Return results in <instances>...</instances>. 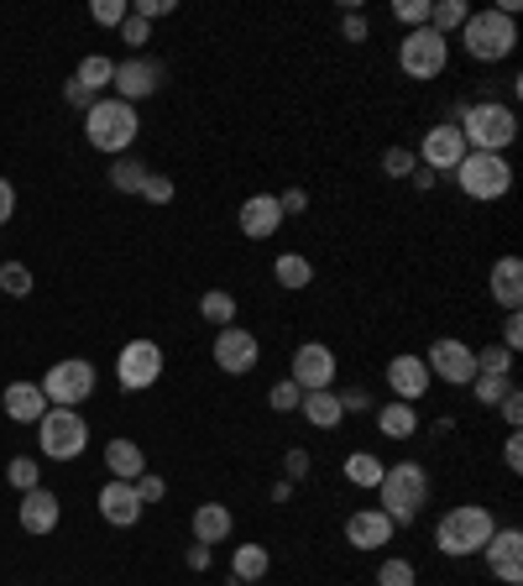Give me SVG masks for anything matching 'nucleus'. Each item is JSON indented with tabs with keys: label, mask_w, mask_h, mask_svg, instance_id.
Instances as JSON below:
<instances>
[{
	"label": "nucleus",
	"mask_w": 523,
	"mask_h": 586,
	"mask_svg": "<svg viewBox=\"0 0 523 586\" xmlns=\"http://www.w3.org/2000/svg\"><path fill=\"white\" fill-rule=\"evenodd\" d=\"M450 121L461 126L466 152H508L519 142V110L503 100H466L456 105Z\"/></svg>",
	"instance_id": "1"
},
{
	"label": "nucleus",
	"mask_w": 523,
	"mask_h": 586,
	"mask_svg": "<svg viewBox=\"0 0 523 586\" xmlns=\"http://www.w3.org/2000/svg\"><path fill=\"white\" fill-rule=\"evenodd\" d=\"M137 131H141L137 105L116 100V95H100V100L84 110V137H89V147L105 152V158H126L131 142H137Z\"/></svg>",
	"instance_id": "2"
},
{
	"label": "nucleus",
	"mask_w": 523,
	"mask_h": 586,
	"mask_svg": "<svg viewBox=\"0 0 523 586\" xmlns=\"http://www.w3.org/2000/svg\"><path fill=\"white\" fill-rule=\"evenodd\" d=\"M492 534H498L492 508L461 503V508H450L440 524H435V550H440V555H450V561H466V555H482Z\"/></svg>",
	"instance_id": "3"
},
{
	"label": "nucleus",
	"mask_w": 523,
	"mask_h": 586,
	"mask_svg": "<svg viewBox=\"0 0 523 586\" xmlns=\"http://www.w3.org/2000/svg\"><path fill=\"white\" fill-rule=\"evenodd\" d=\"M429 503V471L419 461H398L383 471V482H377V508H383L393 524H414Z\"/></svg>",
	"instance_id": "4"
},
{
	"label": "nucleus",
	"mask_w": 523,
	"mask_h": 586,
	"mask_svg": "<svg viewBox=\"0 0 523 586\" xmlns=\"http://www.w3.org/2000/svg\"><path fill=\"white\" fill-rule=\"evenodd\" d=\"M461 47H466V58H477V63L513 58V47H519V21L503 17L498 6L471 11V17H466V26H461Z\"/></svg>",
	"instance_id": "5"
},
{
	"label": "nucleus",
	"mask_w": 523,
	"mask_h": 586,
	"mask_svg": "<svg viewBox=\"0 0 523 586\" xmlns=\"http://www.w3.org/2000/svg\"><path fill=\"white\" fill-rule=\"evenodd\" d=\"M456 183H461L466 200H503L508 189H513V162L503 152H466L461 168H456Z\"/></svg>",
	"instance_id": "6"
},
{
	"label": "nucleus",
	"mask_w": 523,
	"mask_h": 586,
	"mask_svg": "<svg viewBox=\"0 0 523 586\" xmlns=\"http://www.w3.org/2000/svg\"><path fill=\"white\" fill-rule=\"evenodd\" d=\"M89 445V419H79V408H47L38 419V450L47 461H79Z\"/></svg>",
	"instance_id": "7"
},
{
	"label": "nucleus",
	"mask_w": 523,
	"mask_h": 586,
	"mask_svg": "<svg viewBox=\"0 0 523 586\" xmlns=\"http://www.w3.org/2000/svg\"><path fill=\"white\" fill-rule=\"evenodd\" d=\"M38 387H42V398H47V408H79L95 393V362H84V356L53 362Z\"/></svg>",
	"instance_id": "8"
},
{
	"label": "nucleus",
	"mask_w": 523,
	"mask_h": 586,
	"mask_svg": "<svg viewBox=\"0 0 523 586\" xmlns=\"http://www.w3.org/2000/svg\"><path fill=\"white\" fill-rule=\"evenodd\" d=\"M445 63H450V38L429 32V26H419V32H408L398 42V68L408 79H440Z\"/></svg>",
	"instance_id": "9"
},
{
	"label": "nucleus",
	"mask_w": 523,
	"mask_h": 586,
	"mask_svg": "<svg viewBox=\"0 0 523 586\" xmlns=\"http://www.w3.org/2000/svg\"><path fill=\"white\" fill-rule=\"evenodd\" d=\"M162 366H168L162 345L137 335V341H126L121 356H116V383H121L126 393H141V387H152L162 377Z\"/></svg>",
	"instance_id": "10"
},
{
	"label": "nucleus",
	"mask_w": 523,
	"mask_h": 586,
	"mask_svg": "<svg viewBox=\"0 0 523 586\" xmlns=\"http://www.w3.org/2000/svg\"><path fill=\"white\" fill-rule=\"evenodd\" d=\"M414 158H419L424 168L435 173V179H456V168H461V158H466V137H461V126H456V121L429 126Z\"/></svg>",
	"instance_id": "11"
},
{
	"label": "nucleus",
	"mask_w": 523,
	"mask_h": 586,
	"mask_svg": "<svg viewBox=\"0 0 523 586\" xmlns=\"http://www.w3.org/2000/svg\"><path fill=\"white\" fill-rule=\"evenodd\" d=\"M424 366H429V377H435V383L471 387V377H477V351H471L466 341H456V335H440V341L429 345Z\"/></svg>",
	"instance_id": "12"
},
{
	"label": "nucleus",
	"mask_w": 523,
	"mask_h": 586,
	"mask_svg": "<svg viewBox=\"0 0 523 586\" xmlns=\"http://www.w3.org/2000/svg\"><path fill=\"white\" fill-rule=\"evenodd\" d=\"M257 362H262V341L246 330V324H225V330H215V366H221L225 377H246Z\"/></svg>",
	"instance_id": "13"
},
{
	"label": "nucleus",
	"mask_w": 523,
	"mask_h": 586,
	"mask_svg": "<svg viewBox=\"0 0 523 586\" xmlns=\"http://www.w3.org/2000/svg\"><path fill=\"white\" fill-rule=\"evenodd\" d=\"M288 377L303 387V393H320V387H335L341 377V362H335V351L320 341H303L293 351V366H288Z\"/></svg>",
	"instance_id": "14"
},
{
	"label": "nucleus",
	"mask_w": 523,
	"mask_h": 586,
	"mask_svg": "<svg viewBox=\"0 0 523 586\" xmlns=\"http://www.w3.org/2000/svg\"><path fill=\"white\" fill-rule=\"evenodd\" d=\"M116 100H126V105H137V100H147V95H158L162 89V63H152V58H126V63H116Z\"/></svg>",
	"instance_id": "15"
},
{
	"label": "nucleus",
	"mask_w": 523,
	"mask_h": 586,
	"mask_svg": "<svg viewBox=\"0 0 523 586\" xmlns=\"http://www.w3.org/2000/svg\"><path fill=\"white\" fill-rule=\"evenodd\" d=\"M482 555H487V571H492L503 586L523 582V534H519V529H498V534L487 540Z\"/></svg>",
	"instance_id": "16"
},
{
	"label": "nucleus",
	"mask_w": 523,
	"mask_h": 586,
	"mask_svg": "<svg viewBox=\"0 0 523 586\" xmlns=\"http://www.w3.org/2000/svg\"><path fill=\"white\" fill-rule=\"evenodd\" d=\"M383 377H387V387H393V398H403V404H419L424 393L435 387V377H429V366H424V356H414V351H403V356H393Z\"/></svg>",
	"instance_id": "17"
},
{
	"label": "nucleus",
	"mask_w": 523,
	"mask_h": 586,
	"mask_svg": "<svg viewBox=\"0 0 523 586\" xmlns=\"http://www.w3.org/2000/svg\"><path fill=\"white\" fill-rule=\"evenodd\" d=\"M393 519H387L383 508H356L351 519H345V545L351 550H383L393 545Z\"/></svg>",
	"instance_id": "18"
},
{
	"label": "nucleus",
	"mask_w": 523,
	"mask_h": 586,
	"mask_svg": "<svg viewBox=\"0 0 523 586\" xmlns=\"http://www.w3.org/2000/svg\"><path fill=\"white\" fill-rule=\"evenodd\" d=\"M17 519L26 534H53L63 519V503H58V492L53 487H32V492H21V508H17Z\"/></svg>",
	"instance_id": "19"
},
{
	"label": "nucleus",
	"mask_w": 523,
	"mask_h": 586,
	"mask_svg": "<svg viewBox=\"0 0 523 586\" xmlns=\"http://www.w3.org/2000/svg\"><path fill=\"white\" fill-rule=\"evenodd\" d=\"M236 225H242L246 242H267V236H278V225H282L278 194H252V200H242V210H236Z\"/></svg>",
	"instance_id": "20"
},
{
	"label": "nucleus",
	"mask_w": 523,
	"mask_h": 586,
	"mask_svg": "<svg viewBox=\"0 0 523 586\" xmlns=\"http://www.w3.org/2000/svg\"><path fill=\"white\" fill-rule=\"evenodd\" d=\"M95 503H100V519L110 529H137L141 524V498L131 482H105Z\"/></svg>",
	"instance_id": "21"
},
{
	"label": "nucleus",
	"mask_w": 523,
	"mask_h": 586,
	"mask_svg": "<svg viewBox=\"0 0 523 586\" xmlns=\"http://www.w3.org/2000/svg\"><path fill=\"white\" fill-rule=\"evenodd\" d=\"M0 404H6V419H11V425H38L42 414H47V398H42L38 383H11L0 393Z\"/></svg>",
	"instance_id": "22"
},
{
	"label": "nucleus",
	"mask_w": 523,
	"mask_h": 586,
	"mask_svg": "<svg viewBox=\"0 0 523 586\" xmlns=\"http://www.w3.org/2000/svg\"><path fill=\"white\" fill-rule=\"evenodd\" d=\"M299 414H303V425L324 429V435L345 425V408H341V398H335V387H320V393H303V398H299Z\"/></svg>",
	"instance_id": "23"
},
{
	"label": "nucleus",
	"mask_w": 523,
	"mask_h": 586,
	"mask_svg": "<svg viewBox=\"0 0 523 586\" xmlns=\"http://www.w3.org/2000/svg\"><path fill=\"white\" fill-rule=\"evenodd\" d=\"M487 288H492V299L503 303L508 315L523 303V263L519 257H498L492 263V278H487Z\"/></svg>",
	"instance_id": "24"
},
{
	"label": "nucleus",
	"mask_w": 523,
	"mask_h": 586,
	"mask_svg": "<svg viewBox=\"0 0 523 586\" xmlns=\"http://www.w3.org/2000/svg\"><path fill=\"white\" fill-rule=\"evenodd\" d=\"M377 429H383V440H414V435H419V404L387 398V404L377 408Z\"/></svg>",
	"instance_id": "25"
},
{
	"label": "nucleus",
	"mask_w": 523,
	"mask_h": 586,
	"mask_svg": "<svg viewBox=\"0 0 523 586\" xmlns=\"http://www.w3.org/2000/svg\"><path fill=\"white\" fill-rule=\"evenodd\" d=\"M231 529H236V519H231V508L225 503H200L194 508V540H200V545H225Z\"/></svg>",
	"instance_id": "26"
},
{
	"label": "nucleus",
	"mask_w": 523,
	"mask_h": 586,
	"mask_svg": "<svg viewBox=\"0 0 523 586\" xmlns=\"http://www.w3.org/2000/svg\"><path fill=\"white\" fill-rule=\"evenodd\" d=\"M105 466H110V482H137L147 471V456H141L137 440H110L105 445Z\"/></svg>",
	"instance_id": "27"
},
{
	"label": "nucleus",
	"mask_w": 523,
	"mask_h": 586,
	"mask_svg": "<svg viewBox=\"0 0 523 586\" xmlns=\"http://www.w3.org/2000/svg\"><path fill=\"white\" fill-rule=\"evenodd\" d=\"M341 471H345V482H351V487H366V492H377L387 461H383V456H372V450H351Z\"/></svg>",
	"instance_id": "28"
},
{
	"label": "nucleus",
	"mask_w": 523,
	"mask_h": 586,
	"mask_svg": "<svg viewBox=\"0 0 523 586\" xmlns=\"http://www.w3.org/2000/svg\"><path fill=\"white\" fill-rule=\"evenodd\" d=\"M273 278H278V288L299 294V288L314 284V263H309V257H299V252H278V263H273Z\"/></svg>",
	"instance_id": "29"
},
{
	"label": "nucleus",
	"mask_w": 523,
	"mask_h": 586,
	"mask_svg": "<svg viewBox=\"0 0 523 586\" xmlns=\"http://www.w3.org/2000/svg\"><path fill=\"white\" fill-rule=\"evenodd\" d=\"M231 571H236V582H262L273 571V555H267V545H236Z\"/></svg>",
	"instance_id": "30"
},
{
	"label": "nucleus",
	"mask_w": 523,
	"mask_h": 586,
	"mask_svg": "<svg viewBox=\"0 0 523 586\" xmlns=\"http://www.w3.org/2000/svg\"><path fill=\"white\" fill-rule=\"evenodd\" d=\"M466 17H471V6H466V0H429V32H440V38L461 32Z\"/></svg>",
	"instance_id": "31"
},
{
	"label": "nucleus",
	"mask_w": 523,
	"mask_h": 586,
	"mask_svg": "<svg viewBox=\"0 0 523 586\" xmlns=\"http://www.w3.org/2000/svg\"><path fill=\"white\" fill-rule=\"evenodd\" d=\"M200 320L225 330V324H236V294H225V288H210L200 294Z\"/></svg>",
	"instance_id": "32"
},
{
	"label": "nucleus",
	"mask_w": 523,
	"mask_h": 586,
	"mask_svg": "<svg viewBox=\"0 0 523 586\" xmlns=\"http://www.w3.org/2000/svg\"><path fill=\"white\" fill-rule=\"evenodd\" d=\"M147 173H152V168H147L141 158H131V152H126V158H116V168H110V189H116V194H141Z\"/></svg>",
	"instance_id": "33"
},
{
	"label": "nucleus",
	"mask_w": 523,
	"mask_h": 586,
	"mask_svg": "<svg viewBox=\"0 0 523 586\" xmlns=\"http://www.w3.org/2000/svg\"><path fill=\"white\" fill-rule=\"evenodd\" d=\"M477 377H513V351L498 341H487L477 351Z\"/></svg>",
	"instance_id": "34"
},
{
	"label": "nucleus",
	"mask_w": 523,
	"mask_h": 586,
	"mask_svg": "<svg viewBox=\"0 0 523 586\" xmlns=\"http://www.w3.org/2000/svg\"><path fill=\"white\" fill-rule=\"evenodd\" d=\"M74 79H79V84H84V89H89V95H100L105 84L116 79V63L105 58V53H89V58H84V63H79V74H74Z\"/></svg>",
	"instance_id": "35"
},
{
	"label": "nucleus",
	"mask_w": 523,
	"mask_h": 586,
	"mask_svg": "<svg viewBox=\"0 0 523 586\" xmlns=\"http://www.w3.org/2000/svg\"><path fill=\"white\" fill-rule=\"evenodd\" d=\"M6 482L17 487V492L42 487V461H32V456H11V466H6Z\"/></svg>",
	"instance_id": "36"
},
{
	"label": "nucleus",
	"mask_w": 523,
	"mask_h": 586,
	"mask_svg": "<svg viewBox=\"0 0 523 586\" xmlns=\"http://www.w3.org/2000/svg\"><path fill=\"white\" fill-rule=\"evenodd\" d=\"M377 586H419V571H414V561H403V555H387L383 566H377Z\"/></svg>",
	"instance_id": "37"
},
{
	"label": "nucleus",
	"mask_w": 523,
	"mask_h": 586,
	"mask_svg": "<svg viewBox=\"0 0 523 586\" xmlns=\"http://www.w3.org/2000/svg\"><path fill=\"white\" fill-rule=\"evenodd\" d=\"M0 294L26 299V294H32V267L26 263H0Z\"/></svg>",
	"instance_id": "38"
},
{
	"label": "nucleus",
	"mask_w": 523,
	"mask_h": 586,
	"mask_svg": "<svg viewBox=\"0 0 523 586\" xmlns=\"http://www.w3.org/2000/svg\"><path fill=\"white\" fill-rule=\"evenodd\" d=\"M508 387H513V377H471V398L482 408H498L508 398Z\"/></svg>",
	"instance_id": "39"
},
{
	"label": "nucleus",
	"mask_w": 523,
	"mask_h": 586,
	"mask_svg": "<svg viewBox=\"0 0 523 586\" xmlns=\"http://www.w3.org/2000/svg\"><path fill=\"white\" fill-rule=\"evenodd\" d=\"M299 398H303V387L293 383V377H282V383H273V393H267V408H273V414H299Z\"/></svg>",
	"instance_id": "40"
},
{
	"label": "nucleus",
	"mask_w": 523,
	"mask_h": 586,
	"mask_svg": "<svg viewBox=\"0 0 523 586\" xmlns=\"http://www.w3.org/2000/svg\"><path fill=\"white\" fill-rule=\"evenodd\" d=\"M393 21H403L408 32L429 26V0H393Z\"/></svg>",
	"instance_id": "41"
},
{
	"label": "nucleus",
	"mask_w": 523,
	"mask_h": 586,
	"mask_svg": "<svg viewBox=\"0 0 523 586\" xmlns=\"http://www.w3.org/2000/svg\"><path fill=\"white\" fill-rule=\"evenodd\" d=\"M414 168H419V158H414L408 147H387V152H383V173H387V179H408Z\"/></svg>",
	"instance_id": "42"
},
{
	"label": "nucleus",
	"mask_w": 523,
	"mask_h": 586,
	"mask_svg": "<svg viewBox=\"0 0 523 586\" xmlns=\"http://www.w3.org/2000/svg\"><path fill=\"white\" fill-rule=\"evenodd\" d=\"M89 17L100 21V26H121V21L131 17V0H95V6H89Z\"/></svg>",
	"instance_id": "43"
},
{
	"label": "nucleus",
	"mask_w": 523,
	"mask_h": 586,
	"mask_svg": "<svg viewBox=\"0 0 523 586\" xmlns=\"http://www.w3.org/2000/svg\"><path fill=\"white\" fill-rule=\"evenodd\" d=\"M309 466H314V456H309L303 445H288V456H282V471H288V477H282V482H303Z\"/></svg>",
	"instance_id": "44"
},
{
	"label": "nucleus",
	"mask_w": 523,
	"mask_h": 586,
	"mask_svg": "<svg viewBox=\"0 0 523 586\" xmlns=\"http://www.w3.org/2000/svg\"><path fill=\"white\" fill-rule=\"evenodd\" d=\"M131 487H137L141 508H147V503H162V492H168V482H162L158 471H141V477H137V482H131Z\"/></svg>",
	"instance_id": "45"
},
{
	"label": "nucleus",
	"mask_w": 523,
	"mask_h": 586,
	"mask_svg": "<svg viewBox=\"0 0 523 586\" xmlns=\"http://www.w3.org/2000/svg\"><path fill=\"white\" fill-rule=\"evenodd\" d=\"M141 200L168 204V200H173V179H168V173H147V183H141Z\"/></svg>",
	"instance_id": "46"
},
{
	"label": "nucleus",
	"mask_w": 523,
	"mask_h": 586,
	"mask_svg": "<svg viewBox=\"0 0 523 586\" xmlns=\"http://www.w3.org/2000/svg\"><path fill=\"white\" fill-rule=\"evenodd\" d=\"M498 345H508L513 356L523 351V315H519V309H513V315L503 320V330H498Z\"/></svg>",
	"instance_id": "47"
},
{
	"label": "nucleus",
	"mask_w": 523,
	"mask_h": 586,
	"mask_svg": "<svg viewBox=\"0 0 523 586\" xmlns=\"http://www.w3.org/2000/svg\"><path fill=\"white\" fill-rule=\"evenodd\" d=\"M121 38H126V47H147V42H152V21L126 17L121 21Z\"/></svg>",
	"instance_id": "48"
},
{
	"label": "nucleus",
	"mask_w": 523,
	"mask_h": 586,
	"mask_svg": "<svg viewBox=\"0 0 523 586\" xmlns=\"http://www.w3.org/2000/svg\"><path fill=\"white\" fill-rule=\"evenodd\" d=\"M173 11H179L173 0H137L131 6V17H141V21H162V17H173Z\"/></svg>",
	"instance_id": "49"
},
{
	"label": "nucleus",
	"mask_w": 523,
	"mask_h": 586,
	"mask_svg": "<svg viewBox=\"0 0 523 586\" xmlns=\"http://www.w3.org/2000/svg\"><path fill=\"white\" fill-rule=\"evenodd\" d=\"M498 414H503V425H508V429H519V425H523V393H519V387H508V398L498 404Z\"/></svg>",
	"instance_id": "50"
},
{
	"label": "nucleus",
	"mask_w": 523,
	"mask_h": 586,
	"mask_svg": "<svg viewBox=\"0 0 523 586\" xmlns=\"http://www.w3.org/2000/svg\"><path fill=\"white\" fill-rule=\"evenodd\" d=\"M341 32H345V42H366V38H372V21H366L362 11H345Z\"/></svg>",
	"instance_id": "51"
},
{
	"label": "nucleus",
	"mask_w": 523,
	"mask_h": 586,
	"mask_svg": "<svg viewBox=\"0 0 523 586\" xmlns=\"http://www.w3.org/2000/svg\"><path fill=\"white\" fill-rule=\"evenodd\" d=\"M278 210H282V221H288V215H303V210H309V194H303V189H282Z\"/></svg>",
	"instance_id": "52"
},
{
	"label": "nucleus",
	"mask_w": 523,
	"mask_h": 586,
	"mask_svg": "<svg viewBox=\"0 0 523 586\" xmlns=\"http://www.w3.org/2000/svg\"><path fill=\"white\" fill-rule=\"evenodd\" d=\"M63 100H68V105H79V110H89V105L100 100V95H89V89H84L79 79H68V84H63Z\"/></svg>",
	"instance_id": "53"
},
{
	"label": "nucleus",
	"mask_w": 523,
	"mask_h": 586,
	"mask_svg": "<svg viewBox=\"0 0 523 586\" xmlns=\"http://www.w3.org/2000/svg\"><path fill=\"white\" fill-rule=\"evenodd\" d=\"M503 466L508 471H523V440H519V429L508 435V445H503Z\"/></svg>",
	"instance_id": "54"
},
{
	"label": "nucleus",
	"mask_w": 523,
	"mask_h": 586,
	"mask_svg": "<svg viewBox=\"0 0 523 586\" xmlns=\"http://www.w3.org/2000/svg\"><path fill=\"white\" fill-rule=\"evenodd\" d=\"M341 398L345 414H356V408H372V398H366V387H345V393H335Z\"/></svg>",
	"instance_id": "55"
},
{
	"label": "nucleus",
	"mask_w": 523,
	"mask_h": 586,
	"mask_svg": "<svg viewBox=\"0 0 523 586\" xmlns=\"http://www.w3.org/2000/svg\"><path fill=\"white\" fill-rule=\"evenodd\" d=\"M210 561H215V555H210V545H200V540H194L189 555H183V566H189V571H210Z\"/></svg>",
	"instance_id": "56"
},
{
	"label": "nucleus",
	"mask_w": 523,
	"mask_h": 586,
	"mask_svg": "<svg viewBox=\"0 0 523 586\" xmlns=\"http://www.w3.org/2000/svg\"><path fill=\"white\" fill-rule=\"evenodd\" d=\"M11 210H17V189H11V183L0 179V225L11 221Z\"/></svg>",
	"instance_id": "57"
},
{
	"label": "nucleus",
	"mask_w": 523,
	"mask_h": 586,
	"mask_svg": "<svg viewBox=\"0 0 523 586\" xmlns=\"http://www.w3.org/2000/svg\"><path fill=\"white\" fill-rule=\"evenodd\" d=\"M408 179L419 183V189H435V183H440V179H435V173H429V168H414V173H408Z\"/></svg>",
	"instance_id": "58"
},
{
	"label": "nucleus",
	"mask_w": 523,
	"mask_h": 586,
	"mask_svg": "<svg viewBox=\"0 0 523 586\" xmlns=\"http://www.w3.org/2000/svg\"><path fill=\"white\" fill-rule=\"evenodd\" d=\"M236 586H262V582H236Z\"/></svg>",
	"instance_id": "59"
}]
</instances>
